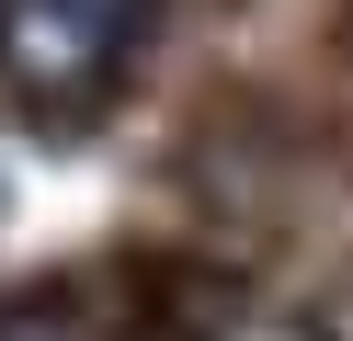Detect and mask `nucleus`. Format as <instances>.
Returning a JSON list of instances; mask_svg holds the SVG:
<instances>
[{"instance_id": "obj_1", "label": "nucleus", "mask_w": 353, "mask_h": 341, "mask_svg": "<svg viewBox=\"0 0 353 341\" xmlns=\"http://www.w3.org/2000/svg\"><path fill=\"white\" fill-rule=\"evenodd\" d=\"M148 0H0V68L23 91H92L103 68L125 57V34H137Z\"/></svg>"}]
</instances>
